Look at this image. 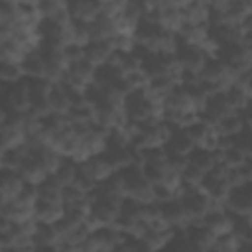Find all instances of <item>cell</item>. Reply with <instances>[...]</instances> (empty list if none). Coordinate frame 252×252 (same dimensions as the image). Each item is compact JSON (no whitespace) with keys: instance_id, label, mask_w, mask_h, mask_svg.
I'll list each match as a JSON object with an SVG mask.
<instances>
[{"instance_id":"obj_1","label":"cell","mask_w":252,"mask_h":252,"mask_svg":"<svg viewBox=\"0 0 252 252\" xmlns=\"http://www.w3.org/2000/svg\"><path fill=\"white\" fill-rule=\"evenodd\" d=\"M122 110L126 120L140 122L152 116H161V100L148 91V87L130 89L122 98Z\"/></svg>"},{"instance_id":"obj_2","label":"cell","mask_w":252,"mask_h":252,"mask_svg":"<svg viewBox=\"0 0 252 252\" xmlns=\"http://www.w3.org/2000/svg\"><path fill=\"white\" fill-rule=\"evenodd\" d=\"M173 55H175V61H177V65H179L181 69L199 73V69L205 65V61L213 55V49H211L209 45L181 41V39H177V35H175Z\"/></svg>"},{"instance_id":"obj_3","label":"cell","mask_w":252,"mask_h":252,"mask_svg":"<svg viewBox=\"0 0 252 252\" xmlns=\"http://www.w3.org/2000/svg\"><path fill=\"white\" fill-rule=\"evenodd\" d=\"M177 197H179V201L185 209L187 222L189 220H201L205 217V213L215 203V201H211V197L199 185H187V183L179 185V195Z\"/></svg>"},{"instance_id":"obj_4","label":"cell","mask_w":252,"mask_h":252,"mask_svg":"<svg viewBox=\"0 0 252 252\" xmlns=\"http://www.w3.org/2000/svg\"><path fill=\"white\" fill-rule=\"evenodd\" d=\"M33 30H35L37 41H43V43L63 47L67 41H71L69 22H61V20H55V18H49V16H39Z\"/></svg>"},{"instance_id":"obj_5","label":"cell","mask_w":252,"mask_h":252,"mask_svg":"<svg viewBox=\"0 0 252 252\" xmlns=\"http://www.w3.org/2000/svg\"><path fill=\"white\" fill-rule=\"evenodd\" d=\"M199 81L211 94V93H217V91H222L224 87H228L234 81V75L215 55H211L205 61V65L199 69Z\"/></svg>"},{"instance_id":"obj_6","label":"cell","mask_w":252,"mask_h":252,"mask_svg":"<svg viewBox=\"0 0 252 252\" xmlns=\"http://www.w3.org/2000/svg\"><path fill=\"white\" fill-rule=\"evenodd\" d=\"M213 55L236 77L238 73H242L250 63V55L246 51V47L242 45V41H230V43H224V45H219L213 49Z\"/></svg>"},{"instance_id":"obj_7","label":"cell","mask_w":252,"mask_h":252,"mask_svg":"<svg viewBox=\"0 0 252 252\" xmlns=\"http://www.w3.org/2000/svg\"><path fill=\"white\" fill-rule=\"evenodd\" d=\"M118 203H120V199L110 197V195H100V197L89 201V213H87L89 224L91 226L114 224V219L118 213Z\"/></svg>"},{"instance_id":"obj_8","label":"cell","mask_w":252,"mask_h":252,"mask_svg":"<svg viewBox=\"0 0 252 252\" xmlns=\"http://www.w3.org/2000/svg\"><path fill=\"white\" fill-rule=\"evenodd\" d=\"M142 71L148 75V79L158 77V75H167V73H181V67L175 61L173 51H150L142 59Z\"/></svg>"},{"instance_id":"obj_9","label":"cell","mask_w":252,"mask_h":252,"mask_svg":"<svg viewBox=\"0 0 252 252\" xmlns=\"http://www.w3.org/2000/svg\"><path fill=\"white\" fill-rule=\"evenodd\" d=\"M199 187L211 197V201L224 203V199H226V195L230 191V183H228V179L224 175V165L222 163H217L213 169H209L203 175Z\"/></svg>"},{"instance_id":"obj_10","label":"cell","mask_w":252,"mask_h":252,"mask_svg":"<svg viewBox=\"0 0 252 252\" xmlns=\"http://www.w3.org/2000/svg\"><path fill=\"white\" fill-rule=\"evenodd\" d=\"M59 232L53 222L47 220H33V230H32V244L33 252H49V250H59L57 246Z\"/></svg>"},{"instance_id":"obj_11","label":"cell","mask_w":252,"mask_h":252,"mask_svg":"<svg viewBox=\"0 0 252 252\" xmlns=\"http://www.w3.org/2000/svg\"><path fill=\"white\" fill-rule=\"evenodd\" d=\"M240 35H242V30L234 22L222 20V22L207 26V43H209L211 49H215L219 45H224V43H230V41H238Z\"/></svg>"},{"instance_id":"obj_12","label":"cell","mask_w":252,"mask_h":252,"mask_svg":"<svg viewBox=\"0 0 252 252\" xmlns=\"http://www.w3.org/2000/svg\"><path fill=\"white\" fill-rule=\"evenodd\" d=\"M37 49H39L43 63H45V77L51 81H57L67 67V59L63 55V49L57 45H51V43H43V41H37Z\"/></svg>"},{"instance_id":"obj_13","label":"cell","mask_w":252,"mask_h":252,"mask_svg":"<svg viewBox=\"0 0 252 252\" xmlns=\"http://www.w3.org/2000/svg\"><path fill=\"white\" fill-rule=\"evenodd\" d=\"M94 69H96V65H93L89 59L81 57V59H75V61L67 63L59 81H65V83H71V85H77V87H87L94 77Z\"/></svg>"},{"instance_id":"obj_14","label":"cell","mask_w":252,"mask_h":252,"mask_svg":"<svg viewBox=\"0 0 252 252\" xmlns=\"http://www.w3.org/2000/svg\"><path fill=\"white\" fill-rule=\"evenodd\" d=\"M79 169L83 173H87L93 181H102L106 175H110L114 171V165L110 163V159L106 158L104 152H96V154H91L83 159H79Z\"/></svg>"},{"instance_id":"obj_15","label":"cell","mask_w":252,"mask_h":252,"mask_svg":"<svg viewBox=\"0 0 252 252\" xmlns=\"http://www.w3.org/2000/svg\"><path fill=\"white\" fill-rule=\"evenodd\" d=\"M228 112H234V108L228 104L226 96H224V91H217V93H211L207 96V100L203 102L201 110H199V116L205 118L207 122H211L215 126V122L222 116H226Z\"/></svg>"},{"instance_id":"obj_16","label":"cell","mask_w":252,"mask_h":252,"mask_svg":"<svg viewBox=\"0 0 252 252\" xmlns=\"http://www.w3.org/2000/svg\"><path fill=\"white\" fill-rule=\"evenodd\" d=\"M191 250H211L215 232L203 220H189L183 224Z\"/></svg>"},{"instance_id":"obj_17","label":"cell","mask_w":252,"mask_h":252,"mask_svg":"<svg viewBox=\"0 0 252 252\" xmlns=\"http://www.w3.org/2000/svg\"><path fill=\"white\" fill-rule=\"evenodd\" d=\"M65 8L71 20L91 22L104 10V2L102 0H65Z\"/></svg>"},{"instance_id":"obj_18","label":"cell","mask_w":252,"mask_h":252,"mask_svg":"<svg viewBox=\"0 0 252 252\" xmlns=\"http://www.w3.org/2000/svg\"><path fill=\"white\" fill-rule=\"evenodd\" d=\"M89 32H91V39H110L114 37L120 30L114 18V12H106L102 10L94 20L89 22Z\"/></svg>"},{"instance_id":"obj_19","label":"cell","mask_w":252,"mask_h":252,"mask_svg":"<svg viewBox=\"0 0 252 252\" xmlns=\"http://www.w3.org/2000/svg\"><path fill=\"white\" fill-rule=\"evenodd\" d=\"M24 185H26V179L20 173V169L0 167V195H2V201H10V199L18 197Z\"/></svg>"},{"instance_id":"obj_20","label":"cell","mask_w":252,"mask_h":252,"mask_svg":"<svg viewBox=\"0 0 252 252\" xmlns=\"http://www.w3.org/2000/svg\"><path fill=\"white\" fill-rule=\"evenodd\" d=\"M163 148H165L167 156H181V158H185L195 148V142L185 132V128H175V130L169 132L167 140L163 142Z\"/></svg>"},{"instance_id":"obj_21","label":"cell","mask_w":252,"mask_h":252,"mask_svg":"<svg viewBox=\"0 0 252 252\" xmlns=\"http://www.w3.org/2000/svg\"><path fill=\"white\" fill-rule=\"evenodd\" d=\"M159 217L161 220L167 224V226H183L187 222V215H185V209L179 201V197H173V199H167V201H161L159 203Z\"/></svg>"},{"instance_id":"obj_22","label":"cell","mask_w":252,"mask_h":252,"mask_svg":"<svg viewBox=\"0 0 252 252\" xmlns=\"http://www.w3.org/2000/svg\"><path fill=\"white\" fill-rule=\"evenodd\" d=\"M201 220H203L215 234L230 230V215H228V209L224 207V203H213V207L205 213V217H203Z\"/></svg>"},{"instance_id":"obj_23","label":"cell","mask_w":252,"mask_h":252,"mask_svg":"<svg viewBox=\"0 0 252 252\" xmlns=\"http://www.w3.org/2000/svg\"><path fill=\"white\" fill-rule=\"evenodd\" d=\"M114 47L110 43V39H89L83 45V57L89 59L93 65H102L108 61V57L112 55Z\"/></svg>"},{"instance_id":"obj_24","label":"cell","mask_w":252,"mask_h":252,"mask_svg":"<svg viewBox=\"0 0 252 252\" xmlns=\"http://www.w3.org/2000/svg\"><path fill=\"white\" fill-rule=\"evenodd\" d=\"M20 67H22V73L24 77H30V79H35V77H45V63H43V57L35 47L28 49L22 59H20Z\"/></svg>"},{"instance_id":"obj_25","label":"cell","mask_w":252,"mask_h":252,"mask_svg":"<svg viewBox=\"0 0 252 252\" xmlns=\"http://www.w3.org/2000/svg\"><path fill=\"white\" fill-rule=\"evenodd\" d=\"M61 215H63V203L61 201H53V199H45V197L35 199V203H33V219L35 220L55 222Z\"/></svg>"},{"instance_id":"obj_26","label":"cell","mask_w":252,"mask_h":252,"mask_svg":"<svg viewBox=\"0 0 252 252\" xmlns=\"http://www.w3.org/2000/svg\"><path fill=\"white\" fill-rule=\"evenodd\" d=\"M185 161L189 165H193L195 169L207 173L209 169H213L217 165V158H215V152L213 150H207L203 146H195L187 156H185Z\"/></svg>"},{"instance_id":"obj_27","label":"cell","mask_w":252,"mask_h":252,"mask_svg":"<svg viewBox=\"0 0 252 252\" xmlns=\"http://www.w3.org/2000/svg\"><path fill=\"white\" fill-rule=\"evenodd\" d=\"M207 14H209V2L205 0H189L181 4V18L185 22L207 24Z\"/></svg>"},{"instance_id":"obj_28","label":"cell","mask_w":252,"mask_h":252,"mask_svg":"<svg viewBox=\"0 0 252 252\" xmlns=\"http://www.w3.org/2000/svg\"><path fill=\"white\" fill-rule=\"evenodd\" d=\"M71 106L69 96H67V87L61 81H53L49 89V108L55 112H67Z\"/></svg>"},{"instance_id":"obj_29","label":"cell","mask_w":252,"mask_h":252,"mask_svg":"<svg viewBox=\"0 0 252 252\" xmlns=\"http://www.w3.org/2000/svg\"><path fill=\"white\" fill-rule=\"evenodd\" d=\"M242 128H244V122H242L238 110L228 112L226 116H222V118H219V120L215 122V130H217L220 136H236Z\"/></svg>"},{"instance_id":"obj_30","label":"cell","mask_w":252,"mask_h":252,"mask_svg":"<svg viewBox=\"0 0 252 252\" xmlns=\"http://www.w3.org/2000/svg\"><path fill=\"white\" fill-rule=\"evenodd\" d=\"M61 189H63V183L53 173H47L41 181H37V197L61 201Z\"/></svg>"},{"instance_id":"obj_31","label":"cell","mask_w":252,"mask_h":252,"mask_svg":"<svg viewBox=\"0 0 252 252\" xmlns=\"http://www.w3.org/2000/svg\"><path fill=\"white\" fill-rule=\"evenodd\" d=\"M26 142L22 144H16V146H10V148H2V156H0V167H12V169H18L24 156H26Z\"/></svg>"},{"instance_id":"obj_32","label":"cell","mask_w":252,"mask_h":252,"mask_svg":"<svg viewBox=\"0 0 252 252\" xmlns=\"http://www.w3.org/2000/svg\"><path fill=\"white\" fill-rule=\"evenodd\" d=\"M67 116L75 124H89V122H94V108L89 102L75 104V106H69Z\"/></svg>"},{"instance_id":"obj_33","label":"cell","mask_w":252,"mask_h":252,"mask_svg":"<svg viewBox=\"0 0 252 252\" xmlns=\"http://www.w3.org/2000/svg\"><path fill=\"white\" fill-rule=\"evenodd\" d=\"M24 142V130L12 124H0V148H10Z\"/></svg>"},{"instance_id":"obj_34","label":"cell","mask_w":252,"mask_h":252,"mask_svg":"<svg viewBox=\"0 0 252 252\" xmlns=\"http://www.w3.org/2000/svg\"><path fill=\"white\" fill-rule=\"evenodd\" d=\"M24 77L20 61L0 59V83H16Z\"/></svg>"},{"instance_id":"obj_35","label":"cell","mask_w":252,"mask_h":252,"mask_svg":"<svg viewBox=\"0 0 252 252\" xmlns=\"http://www.w3.org/2000/svg\"><path fill=\"white\" fill-rule=\"evenodd\" d=\"M224 91V96H226V100H228V104L234 108V110H240L242 108V104L246 102V98H248V93L244 91V87L242 85H238L236 81H232L228 87H224L222 89Z\"/></svg>"},{"instance_id":"obj_36","label":"cell","mask_w":252,"mask_h":252,"mask_svg":"<svg viewBox=\"0 0 252 252\" xmlns=\"http://www.w3.org/2000/svg\"><path fill=\"white\" fill-rule=\"evenodd\" d=\"M211 250L215 252H228V250H238V238L232 230H226V232H219L215 234V240H213V246Z\"/></svg>"},{"instance_id":"obj_37","label":"cell","mask_w":252,"mask_h":252,"mask_svg":"<svg viewBox=\"0 0 252 252\" xmlns=\"http://www.w3.org/2000/svg\"><path fill=\"white\" fill-rule=\"evenodd\" d=\"M177 195H179V185H171V183H165V181L152 183V197L158 203L167 201V199H173Z\"/></svg>"},{"instance_id":"obj_38","label":"cell","mask_w":252,"mask_h":252,"mask_svg":"<svg viewBox=\"0 0 252 252\" xmlns=\"http://www.w3.org/2000/svg\"><path fill=\"white\" fill-rule=\"evenodd\" d=\"M87 199V191L81 189L77 183H65L63 189H61V203L63 205H69V203H79V201H85Z\"/></svg>"},{"instance_id":"obj_39","label":"cell","mask_w":252,"mask_h":252,"mask_svg":"<svg viewBox=\"0 0 252 252\" xmlns=\"http://www.w3.org/2000/svg\"><path fill=\"white\" fill-rule=\"evenodd\" d=\"M232 142L238 150L244 152L246 158H252V128H242L236 136H232Z\"/></svg>"},{"instance_id":"obj_40","label":"cell","mask_w":252,"mask_h":252,"mask_svg":"<svg viewBox=\"0 0 252 252\" xmlns=\"http://www.w3.org/2000/svg\"><path fill=\"white\" fill-rule=\"evenodd\" d=\"M61 49H63V55H65L67 63L83 57V43H79V41H67Z\"/></svg>"},{"instance_id":"obj_41","label":"cell","mask_w":252,"mask_h":252,"mask_svg":"<svg viewBox=\"0 0 252 252\" xmlns=\"http://www.w3.org/2000/svg\"><path fill=\"white\" fill-rule=\"evenodd\" d=\"M126 81L130 85V89H140V87H148V75L138 69V71H132V73H126Z\"/></svg>"},{"instance_id":"obj_42","label":"cell","mask_w":252,"mask_h":252,"mask_svg":"<svg viewBox=\"0 0 252 252\" xmlns=\"http://www.w3.org/2000/svg\"><path fill=\"white\" fill-rule=\"evenodd\" d=\"M238 114H240L244 126H246V128H252V96L246 98V102L242 104V108L238 110Z\"/></svg>"},{"instance_id":"obj_43","label":"cell","mask_w":252,"mask_h":252,"mask_svg":"<svg viewBox=\"0 0 252 252\" xmlns=\"http://www.w3.org/2000/svg\"><path fill=\"white\" fill-rule=\"evenodd\" d=\"M205 2H209V4H222L224 0H205Z\"/></svg>"},{"instance_id":"obj_44","label":"cell","mask_w":252,"mask_h":252,"mask_svg":"<svg viewBox=\"0 0 252 252\" xmlns=\"http://www.w3.org/2000/svg\"><path fill=\"white\" fill-rule=\"evenodd\" d=\"M171 2H175V4H179V6H181V4H185V2H189V0H171Z\"/></svg>"},{"instance_id":"obj_45","label":"cell","mask_w":252,"mask_h":252,"mask_svg":"<svg viewBox=\"0 0 252 252\" xmlns=\"http://www.w3.org/2000/svg\"><path fill=\"white\" fill-rule=\"evenodd\" d=\"M16 2H35V0H16Z\"/></svg>"}]
</instances>
